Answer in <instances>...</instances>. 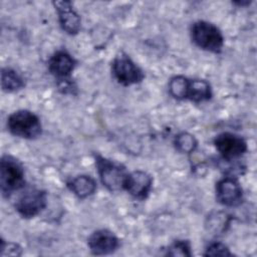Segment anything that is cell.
Here are the masks:
<instances>
[{
  "instance_id": "cell-4",
  "label": "cell",
  "mask_w": 257,
  "mask_h": 257,
  "mask_svg": "<svg viewBox=\"0 0 257 257\" xmlns=\"http://www.w3.org/2000/svg\"><path fill=\"white\" fill-rule=\"evenodd\" d=\"M8 131L15 137L26 140H35L42 134L40 118L28 109H19L7 118Z\"/></svg>"
},
{
  "instance_id": "cell-12",
  "label": "cell",
  "mask_w": 257,
  "mask_h": 257,
  "mask_svg": "<svg viewBox=\"0 0 257 257\" xmlns=\"http://www.w3.org/2000/svg\"><path fill=\"white\" fill-rule=\"evenodd\" d=\"M75 66L76 60L64 49L55 51L48 60V70L55 76V78H57V80L71 78L70 75Z\"/></svg>"
},
{
  "instance_id": "cell-20",
  "label": "cell",
  "mask_w": 257,
  "mask_h": 257,
  "mask_svg": "<svg viewBox=\"0 0 257 257\" xmlns=\"http://www.w3.org/2000/svg\"><path fill=\"white\" fill-rule=\"evenodd\" d=\"M235 5H238V6H245V5H249L251 3V1H235L233 2Z\"/></svg>"
},
{
  "instance_id": "cell-6",
  "label": "cell",
  "mask_w": 257,
  "mask_h": 257,
  "mask_svg": "<svg viewBox=\"0 0 257 257\" xmlns=\"http://www.w3.org/2000/svg\"><path fill=\"white\" fill-rule=\"evenodd\" d=\"M47 206V193L44 190L30 188L25 190L15 203V210L24 219L40 214Z\"/></svg>"
},
{
  "instance_id": "cell-1",
  "label": "cell",
  "mask_w": 257,
  "mask_h": 257,
  "mask_svg": "<svg viewBox=\"0 0 257 257\" xmlns=\"http://www.w3.org/2000/svg\"><path fill=\"white\" fill-rule=\"evenodd\" d=\"M25 186V173L22 163L11 155H3L0 161V190L4 198Z\"/></svg>"
},
{
  "instance_id": "cell-17",
  "label": "cell",
  "mask_w": 257,
  "mask_h": 257,
  "mask_svg": "<svg viewBox=\"0 0 257 257\" xmlns=\"http://www.w3.org/2000/svg\"><path fill=\"white\" fill-rule=\"evenodd\" d=\"M191 243L188 240H175L166 249V256H192Z\"/></svg>"
},
{
  "instance_id": "cell-15",
  "label": "cell",
  "mask_w": 257,
  "mask_h": 257,
  "mask_svg": "<svg viewBox=\"0 0 257 257\" xmlns=\"http://www.w3.org/2000/svg\"><path fill=\"white\" fill-rule=\"evenodd\" d=\"M25 86L23 77L13 68L4 67L1 70V87L5 92L19 91Z\"/></svg>"
},
{
  "instance_id": "cell-19",
  "label": "cell",
  "mask_w": 257,
  "mask_h": 257,
  "mask_svg": "<svg viewBox=\"0 0 257 257\" xmlns=\"http://www.w3.org/2000/svg\"><path fill=\"white\" fill-rule=\"evenodd\" d=\"M22 247L15 242L5 241L1 239V247H0V255L4 256H20L22 255Z\"/></svg>"
},
{
  "instance_id": "cell-13",
  "label": "cell",
  "mask_w": 257,
  "mask_h": 257,
  "mask_svg": "<svg viewBox=\"0 0 257 257\" xmlns=\"http://www.w3.org/2000/svg\"><path fill=\"white\" fill-rule=\"evenodd\" d=\"M212 96V86L207 80L187 77L184 89V100H191L198 103L210 100Z\"/></svg>"
},
{
  "instance_id": "cell-11",
  "label": "cell",
  "mask_w": 257,
  "mask_h": 257,
  "mask_svg": "<svg viewBox=\"0 0 257 257\" xmlns=\"http://www.w3.org/2000/svg\"><path fill=\"white\" fill-rule=\"evenodd\" d=\"M53 6L58 15V21L61 29L68 35H76L80 30L81 19L74 10L70 1H53Z\"/></svg>"
},
{
  "instance_id": "cell-9",
  "label": "cell",
  "mask_w": 257,
  "mask_h": 257,
  "mask_svg": "<svg viewBox=\"0 0 257 257\" xmlns=\"http://www.w3.org/2000/svg\"><path fill=\"white\" fill-rule=\"evenodd\" d=\"M119 239L107 229H99L92 232L87 238V246L91 254L96 256L108 255L115 252L119 247Z\"/></svg>"
},
{
  "instance_id": "cell-16",
  "label": "cell",
  "mask_w": 257,
  "mask_h": 257,
  "mask_svg": "<svg viewBox=\"0 0 257 257\" xmlns=\"http://www.w3.org/2000/svg\"><path fill=\"white\" fill-rule=\"evenodd\" d=\"M174 146L178 152L190 155L197 150L198 141L194 135L187 132H182L175 137Z\"/></svg>"
},
{
  "instance_id": "cell-7",
  "label": "cell",
  "mask_w": 257,
  "mask_h": 257,
  "mask_svg": "<svg viewBox=\"0 0 257 257\" xmlns=\"http://www.w3.org/2000/svg\"><path fill=\"white\" fill-rule=\"evenodd\" d=\"M214 146L224 161H234L248 150L246 141L234 133L224 132L214 139Z\"/></svg>"
},
{
  "instance_id": "cell-18",
  "label": "cell",
  "mask_w": 257,
  "mask_h": 257,
  "mask_svg": "<svg viewBox=\"0 0 257 257\" xmlns=\"http://www.w3.org/2000/svg\"><path fill=\"white\" fill-rule=\"evenodd\" d=\"M204 256H232L233 253L230 251L227 245L222 242H211L206 248L203 254Z\"/></svg>"
},
{
  "instance_id": "cell-2",
  "label": "cell",
  "mask_w": 257,
  "mask_h": 257,
  "mask_svg": "<svg viewBox=\"0 0 257 257\" xmlns=\"http://www.w3.org/2000/svg\"><path fill=\"white\" fill-rule=\"evenodd\" d=\"M190 36L196 46L212 53H220L224 47V36L221 30L215 24L205 20H198L191 25Z\"/></svg>"
},
{
  "instance_id": "cell-3",
  "label": "cell",
  "mask_w": 257,
  "mask_h": 257,
  "mask_svg": "<svg viewBox=\"0 0 257 257\" xmlns=\"http://www.w3.org/2000/svg\"><path fill=\"white\" fill-rule=\"evenodd\" d=\"M94 161L101 184L109 192L123 190L124 182L128 175L126 168L122 164L104 158L98 154H94Z\"/></svg>"
},
{
  "instance_id": "cell-10",
  "label": "cell",
  "mask_w": 257,
  "mask_h": 257,
  "mask_svg": "<svg viewBox=\"0 0 257 257\" xmlns=\"http://www.w3.org/2000/svg\"><path fill=\"white\" fill-rule=\"evenodd\" d=\"M153 187V178L147 172L137 170L128 173L123 190H125L133 198L144 201L148 198Z\"/></svg>"
},
{
  "instance_id": "cell-14",
  "label": "cell",
  "mask_w": 257,
  "mask_h": 257,
  "mask_svg": "<svg viewBox=\"0 0 257 257\" xmlns=\"http://www.w3.org/2000/svg\"><path fill=\"white\" fill-rule=\"evenodd\" d=\"M67 188L79 199H85L93 195L96 191V181L87 175H79L71 179L66 184Z\"/></svg>"
},
{
  "instance_id": "cell-8",
  "label": "cell",
  "mask_w": 257,
  "mask_h": 257,
  "mask_svg": "<svg viewBox=\"0 0 257 257\" xmlns=\"http://www.w3.org/2000/svg\"><path fill=\"white\" fill-rule=\"evenodd\" d=\"M216 200L226 207H238L243 202V189L233 176L220 179L215 186Z\"/></svg>"
},
{
  "instance_id": "cell-5",
  "label": "cell",
  "mask_w": 257,
  "mask_h": 257,
  "mask_svg": "<svg viewBox=\"0 0 257 257\" xmlns=\"http://www.w3.org/2000/svg\"><path fill=\"white\" fill-rule=\"evenodd\" d=\"M111 73L113 78L123 86L141 83L145 78L144 71L124 51H118L112 59Z\"/></svg>"
}]
</instances>
